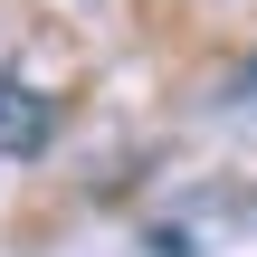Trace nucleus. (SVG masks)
Masks as SVG:
<instances>
[{"instance_id": "obj_2", "label": "nucleus", "mask_w": 257, "mask_h": 257, "mask_svg": "<svg viewBox=\"0 0 257 257\" xmlns=\"http://www.w3.org/2000/svg\"><path fill=\"white\" fill-rule=\"evenodd\" d=\"M229 105H238V114H257V57L238 67V76H229Z\"/></svg>"}, {"instance_id": "obj_1", "label": "nucleus", "mask_w": 257, "mask_h": 257, "mask_svg": "<svg viewBox=\"0 0 257 257\" xmlns=\"http://www.w3.org/2000/svg\"><path fill=\"white\" fill-rule=\"evenodd\" d=\"M48 134H57V105H48L29 76H0V162L48 153Z\"/></svg>"}]
</instances>
